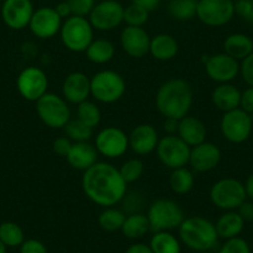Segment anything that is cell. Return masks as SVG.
<instances>
[{
    "label": "cell",
    "mask_w": 253,
    "mask_h": 253,
    "mask_svg": "<svg viewBox=\"0 0 253 253\" xmlns=\"http://www.w3.org/2000/svg\"><path fill=\"white\" fill-rule=\"evenodd\" d=\"M121 231L129 240H139L144 237L150 231L148 216L143 212L126 215Z\"/></svg>",
    "instance_id": "obj_29"
},
{
    "label": "cell",
    "mask_w": 253,
    "mask_h": 253,
    "mask_svg": "<svg viewBox=\"0 0 253 253\" xmlns=\"http://www.w3.org/2000/svg\"><path fill=\"white\" fill-rule=\"evenodd\" d=\"M235 14L242 20L253 24V0L235 1Z\"/></svg>",
    "instance_id": "obj_42"
},
{
    "label": "cell",
    "mask_w": 253,
    "mask_h": 253,
    "mask_svg": "<svg viewBox=\"0 0 253 253\" xmlns=\"http://www.w3.org/2000/svg\"><path fill=\"white\" fill-rule=\"evenodd\" d=\"M122 203V210L126 215H132V213H138L142 212V209L144 208V195L139 191H132V193H128L124 195Z\"/></svg>",
    "instance_id": "obj_39"
},
{
    "label": "cell",
    "mask_w": 253,
    "mask_h": 253,
    "mask_svg": "<svg viewBox=\"0 0 253 253\" xmlns=\"http://www.w3.org/2000/svg\"><path fill=\"white\" fill-rule=\"evenodd\" d=\"M245 190H246V195H247L248 199L253 201V172H251L248 175V177L245 181Z\"/></svg>",
    "instance_id": "obj_52"
},
{
    "label": "cell",
    "mask_w": 253,
    "mask_h": 253,
    "mask_svg": "<svg viewBox=\"0 0 253 253\" xmlns=\"http://www.w3.org/2000/svg\"><path fill=\"white\" fill-rule=\"evenodd\" d=\"M72 15L88 18L92 9L96 5V0H67Z\"/></svg>",
    "instance_id": "obj_41"
},
{
    "label": "cell",
    "mask_w": 253,
    "mask_h": 253,
    "mask_svg": "<svg viewBox=\"0 0 253 253\" xmlns=\"http://www.w3.org/2000/svg\"><path fill=\"white\" fill-rule=\"evenodd\" d=\"M240 108L248 114H253V87H247L245 91L241 92Z\"/></svg>",
    "instance_id": "obj_46"
},
{
    "label": "cell",
    "mask_w": 253,
    "mask_h": 253,
    "mask_svg": "<svg viewBox=\"0 0 253 253\" xmlns=\"http://www.w3.org/2000/svg\"><path fill=\"white\" fill-rule=\"evenodd\" d=\"M217 253H251V248L247 241L241 237H235L226 240Z\"/></svg>",
    "instance_id": "obj_40"
},
{
    "label": "cell",
    "mask_w": 253,
    "mask_h": 253,
    "mask_svg": "<svg viewBox=\"0 0 253 253\" xmlns=\"http://www.w3.org/2000/svg\"><path fill=\"white\" fill-rule=\"evenodd\" d=\"M126 182L119 169L106 162H97L84 171L82 189L89 200L102 208H112L123 200Z\"/></svg>",
    "instance_id": "obj_1"
},
{
    "label": "cell",
    "mask_w": 253,
    "mask_h": 253,
    "mask_svg": "<svg viewBox=\"0 0 253 253\" xmlns=\"http://www.w3.org/2000/svg\"><path fill=\"white\" fill-rule=\"evenodd\" d=\"M194 184H195V176L193 171L186 167L172 170L170 175V187L175 194L185 195L190 193L193 190Z\"/></svg>",
    "instance_id": "obj_31"
},
{
    "label": "cell",
    "mask_w": 253,
    "mask_h": 253,
    "mask_svg": "<svg viewBox=\"0 0 253 253\" xmlns=\"http://www.w3.org/2000/svg\"><path fill=\"white\" fill-rule=\"evenodd\" d=\"M205 71L208 76L218 84H230L240 74V63L227 53H216L208 58Z\"/></svg>",
    "instance_id": "obj_16"
},
{
    "label": "cell",
    "mask_w": 253,
    "mask_h": 253,
    "mask_svg": "<svg viewBox=\"0 0 253 253\" xmlns=\"http://www.w3.org/2000/svg\"><path fill=\"white\" fill-rule=\"evenodd\" d=\"M63 20L52 6H41L33 14L29 28L30 31L41 40L52 39L60 34Z\"/></svg>",
    "instance_id": "obj_15"
},
{
    "label": "cell",
    "mask_w": 253,
    "mask_h": 253,
    "mask_svg": "<svg viewBox=\"0 0 253 253\" xmlns=\"http://www.w3.org/2000/svg\"><path fill=\"white\" fill-rule=\"evenodd\" d=\"M198 253H210V252H198Z\"/></svg>",
    "instance_id": "obj_54"
},
{
    "label": "cell",
    "mask_w": 253,
    "mask_h": 253,
    "mask_svg": "<svg viewBox=\"0 0 253 253\" xmlns=\"http://www.w3.org/2000/svg\"><path fill=\"white\" fill-rule=\"evenodd\" d=\"M124 19V6L117 0L97 1L88 16L94 30L111 31L118 28Z\"/></svg>",
    "instance_id": "obj_13"
},
{
    "label": "cell",
    "mask_w": 253,
    "mask_h": 253,
    "mask_svg": "<svg viewBox=\"0 0 253 253\" xmlns=\"http://www.w3.org/2000/svg\"><path fill=\"white\" fill-rule=\"evenodd\" d=\"M93 31L88 18L72 15L63 20L60 30L61 41L72 52H84L93 41Z\"/></svg>",
    "instance_id": "obj_5"
},
{
    "label": "cell",
    "mask_w": 253,
    "mask_h": 253,
    "mask_svg": "<svg viewBox=\"0 0 253 253\" xmlns=\"http://www.w3.org/2000/svg\"><path fill=\"white\" fill-rule=\"evenodd\" d=\"M179 128V121L174 118H165L164 122V130L167 135H174L177 133Z\"/></svg>",
    "instance_id": "obj_51"
},
{
    "label": "cell",
    "mask_w": 253,
    "mask_h": 253,
    "mask_svg": "<svg viewBox=\"0 0 253 253\" xmlns=\"http://www.w3.org/2000/svg\"><path fill=\"white\" fill-rule=\"evenodd\" d=\"M155 150L162 164L169 169H179L189 164L191 147H189L179 135L163 137L159 139Z\"/></svg>",
    "instance_id": "obj_10"
},
{
    "label": "cell",
    "mask_w": 253,
    "mask_h": 253,
    "mask_svg": "<svg viewBox=\"0 0 253 253\" xmlns=\"http://www.w3.org/2000/svg\"><path fill=\"white\" fill-rule=\"evenodd\" d=\"M0 241L6 247H20L25 241V235L18 223L8 221L0 225Z\"/></svg>",
    "instance_id": "obj_34"
},
{
    "label": "cell",
    "mask_w": 253,
    "mask_h": 253,
    "mask_svg": "<svg viewBox=\"0 0 253 253\" xmlns=\"http://www.w3.org/2000/svg\"><path fill=\"white\" fill-rule=\"evenodd\" d=\"M0 253H6V246L0 241Z\"/></svg>",
    "instance_id": "obj_53"
},
{
    "label": "cell",
    "mask_w": 253,
    "mask_h": 253,
    "mask_svg": "<svg viewBox=\"0 0 253 253\" xmlns=\"http://www.w3.org/2000/svg\"><path fill=\"white\" fill-rule=\"evenodd\" d=\"M252 117L241 108L225 112L220 122V129L223 138L233 144H241L251 137Z\"/></svg>",
    "instance_id": "obj_9"
},
{
    "label": "cell",
    "mask_w": 253,
    "mask_h": 253,
    "mask_svg": "<svg viewBox=\"0 0 253 253\" xmlns=\"http://www.w3.org/2000/svg\"><path fill=\"white\" fill-rule=\"evenodd\" d=\"M36 112L42 123L52 129H61L71 119L69 102L52 92H47L36 101Z\"/></svg>",
    "instance_id": "obj_7"
},
{
    "label": "cell",
    "mask_w": 253,
    "mask_h": 253,
    "mask_svg": "<svg viewBox=\"0 0 253 253\" xmlns=\"http://www.w3.org/2000/svg\"><path fill=\"white\" fill-rule=\"evenodd\" d=\"M132 3L135 5H139L140 8L145 9L147 11H153L160 5L162 0H132Z\"/></svg>",
    "instance_id": "obj_48"
},
{
    "label": "cell",
    "mask_w": 253,
    "mask_h": 253,
    "mask_svg": "<svg viewBox=\"0 0 253 253\" xmlns=\"http://www.w3.org/2000/svg\"><path fill=\"white\" fill-rule=\"evenodd\" d=\"M153 253H181V243L170 231L153 233L149 242Z\"/></svg>",
    "instance_id": "obj_30"
},
{
    "label": "cell",
    "mask_w": 253,
    "mask_h": 253,
    "mask_svg": "<svg viewBox=\"0 0 253 253\" xmlns=\"http://www.w3.org/2000/svg\"><path fill=\"white\" fill-rule=\"evenodd\" d=\"M35 11L31 0H4L1 18L5 25L13 30H23L30 24Z\"/></svg>",
    "instance_id": "obj_17"
},
{
    "label": "cell",
    "mask_w": 253,
    "mask_h": 253,
    "mask_svg": "<svg viewBox=\"0 0 253 253\" xmlns=\"http://www.w3.org/2000/svg\"><path fill=\"white\" fill-rule=\"evenodd\" d=\"M126 215L123 212V210L114 208H106L98 216V225L102 230L107 232H116V231L122 230L124 220Z\"/></svg>",
    "instance_id": "obj_33"
},
{
    "label": "cell",
    "mask_w": 253,
    "mask_h": 253,
    "mask_svg": "<svg viewBox=\"0 0 253 253\" xmlns=\"http://www.w3.org/2000/svg\"><path fill=\"white\" fill-rule=\"evenodd\" d=\"M129 148L137 155H148L154 152L159 143V134L152 124H139L130 132Z\"/></svg>",
    "instance_id": "obj_21"
},
{
    "label": "cell",
    "mask_w": 253,
    "mask_h": 253,
    "mask_svg": "<svg viewBox=\"0 0 253 253\" xmlns=\"http://www.w3.org/2000/svg\"><path fill=\"white\" fill-rule=\"evenodd\" d=\"M98 152L96 147L88 142L74 143L66 159L74 169L86 171L97 163Z\"/></svg>",
    "instance_id": "obj_23"
},
{
    "label": "cell",
    "mask_w": 253,
    "mask_h": 253,
    "mask_svg": "<svg viewBox=\"0 0 253 253\" xmlns=\"http://www.w3.org/2000/svg\"><path fill=\"white\" fill-rule=\"evenodd\" d=\"M211 203L223 211L237 210L247 200L243 182L235 177H223L216 181L210 190Z\"/></svg>",
    "instance_id": "obj_8"
},
{
    "label": "cell",
    "mask_w": 253,
    "mask_h": 253,
    "mask_svg": "<svg viewBox=\"0 0 253 253\" xmlns=\"http://www.w3.org/2000/svg\"><path fill=\"white\" fill-rule=\"evenodd\" d=\"M240 74L248 87H253V52L241 61Z\"/></svg>",
    "instance_id": "obj_43"
},
{
    "label": "cell",
    "mask_w": 253,
    "mask_h": 253,
    "mask_svg": "<svg viewBox=\"0 0 253 253\" xmlns=\"http://www.w3.org/2000/svg\"><path fill=\"white\" fill-rule=\"evenodd\" d=\"M148 220L153 233L179 228L185 215L179 204L170 199H157L148 208Z\"/></svg>",
    "instance_id": "obj_4"
},
{
    "label": "cell",
    "mask_w": 253,
    "mask_h": 253,
    "mask_svg": "<svg viewBox=\"0 0 253 253\" xmlns=\"http://www.w3.org/2000/svg\"><path fill=\"white\" fill-rule=\"evenodd\" d=\"M96 1H102V0H96Z\"/></svg>",
    "instance_id": "obj_56"
},
{
    "label": "cell",
    "mask_w": 253,
    "mask_h": 253,
    "mask_svg": "<svg viewBox=\"0 0 253 253\" xmlns=\"http://www.w3.org/2000/svg\"><path fill=\"white\" fill-rule=\"evenodd\" d=\"M126 88L123 76L113 70H102L91 77V96L101 103L111 104L119 101Z\"/></svg>",
    "instance_id": "obj_6"
},
{
    "label": "cell",
    "mask_w": 253,
    "mask_h": 253,
    "mask_svg": "<svg viewBox=\"0 0 253 253\" xmlns=\"http://www.w3.org/2000/svg\"><path fill=\"white\" fill-rule=\"evenodd\" d=\"M177 135L186 143L189 147H196L201 143L206 142L208 129L203 121L194 116H189L181 118L179 121Z\"/></svg>",
    "instance_id": "obj_22"
},
{
    "label": "cell",
    "mask_w": 253,
    "mask_h": 253,
    "mask_svg": "<svg viewBox=\"0 0 253 253\" xmlns=\"http://www.w3.org/2000/svg\"><path fill=\"white\" fill-rule=\"evenodd\" d=\"M65 134L72 143L88 142L93 135V129L82 123L80 119H70L69 123L63 126Z\"/></svg>",
    "instance_id": "obj_36"
},
{
    "label": "cell",
    "mask_w": 253,
    "mask_h": 253,
    "mask_svg": "<svg viewBox=\"0 0 253 253\" xmlns=\"http://www.w3.org/2000/svg\"><path fill=\"white\" fill-rule=\"evenodd\" d=\"M245 221L242 220L237 211H226L216 221L215 227L217 231L218 238L230 240V238L240 237L241 232L245 228Z\"/></svg>",
    "instance_id": "obj_26"
},
{
    "label": "cell",
    "mask_w": 253,
    "mask_h": 253,
    "mask_svg": "<svg viewBox=\"0 0 253 253\" xmlns=\"http://www.w3.org/2000/svg\"><path fill=\"white\" fill-rule=\"evenodd\" d=\"M98 154L107 159H116L122 157L129 149V137L118 126H109L99 130L94 139Z\"/></svg>",
    "instance_id": "obj_12"
},
{
    "label": "cell",
    "mask_w": 253,
    "mask_h": 253,
    "mask_svg": "<svg viewBox=\"0 0 253 253\" xmlns=\"http://www.w3.org/2000/svg\"><path fill=\"white\" fill-rule=\"evenodd\" d=\"M193 88L182 79H170L159 87L155 96V106L165 118L180 121L189 114L193 106Z\"/></svg>",
    "instance_id": "obj_2"
},
{
    "label": "cell",
    "mask_w": 253,
    "mask_h": 253,
    "mask_svg": "<svg viewBox=\"0 0 253 253\" xmlns=\"http://www.w3.org/2000/svg\"><path fill=\"white\" fill-rule=\"evenodd\" d=\"M148 19H149V11L140 8L139 5L132 3L124 8L123 23H126V26H144Z\"/></svg>",
    "instance_id": "obj_38"
},
{
    "label": "cell",
    "mask_w": 253,
    "mask_h": 253,
    "mask_svg": "<svg viewBox=\"0 0 253 253\" xmlns=\"http://www.w3.org/2000/svg\"><path fill=\"white\" fill-rule=\"evenodd\" d=\"M119 172L126 184H132L142 177L143 172H144V164L140 159L132 158L122 164Z\"/></svg>",
    "instance_id": "obj_37"
},
{
    "label": "cell",
    "mask_w": 253,
    "mask_h": 253,
    "mask_svg": "<svg viewBox=\"0 0 253 253\" xmlns=\"http://www.w3.org/2000/svg\"><path fill=\"white\" fill-rule=\"evenodd\" d=\"M84 52H86L87 60L91 61L92 63L104 65L114 57L116 47H114L113 42L107 39H96V40L93 39V41L89 43Z\"/></svg>",
    "instance_id": "obj_28"
},
{
    "label": "cell",
    "mask_w": 253,
    "mask_h": 253,
    "mask_svg": "<svg viewBox=\"0 0 253 253\" xmlns=\"http://www.w3.org/2000/svg\"><path fill=\"white\" fill-rule=\"evenodd\" d=\"M179 237L187 248L195 252H209L218 242L215 223L203 216L185 217L179 226Z\"/></svg>",
    "instance_id": "obj_3"
},
{
    "label": "cell",
    "mask_w": 253,
    "mask_h": 253,
    "mask_svg": "<svg viewBox=\"0 0 253 253\" xmlns=\"http://www.w3.org/2000/svg\"><path fill=\"white\" fill-rule=\"evenodd\" d=\"M211 101L217 109L230 112L240 108L241 91L231 84H220L211 93Z\"/></svg>",
    "instance_id": "obj_24"
},
{
    "label": "cell",
    "mask_w": 253,
    "mask_h": 253,
    "mask_svg": "<svg viewBox=\"0 0 253 253\" xmlns=\"http://www.w3.org/2000/svg\"><path fill=\"white\" fill-rule=\"evenodd\" d=\"M20 253H48V251L41 241L30 238L24 241L20 246Z\"/></svg>",
    "instance_id": "obj_44"
},
{
    "label": "cell",
    "mask_w": 253,
    "mask_h": 253,
    "mask_svg": "<svg viewBox=\"0 0 253 253\" xmlns=\"http://www.w3.org/2000/svg\"><path fill=\"white\" fill-rule=\"evenodd\" d=\"M91 94V79L84 72H71L62 82V97L69 103L80 104Z\"/></svg>",
    "instance_id": "obj_20"
},
{
    "label": "cell",
    "mask_w": 253,
    "mask_h": 253,
    "mask_svg": "<svg viewBox=\"0 0 253 253\" xmlns=\"http://www.w3.org/2000/svg\"><path fill=\"white\" fill-rule=\"evenodd\" d=\"M223 50L235 60L242 61L253 52V40L246 34H231L223 41Z\"/></svg>",
    "instance_id": "obj_27"
},
{
    "label": "cell",
    "mask_w": 253,
    "mask_h": 253,
    "mask_svg": "<svg viewBox=\"0 0 253 253\" xmlns=\"http://www.w3.org/2000/svg\"><path fill=\"white\" fill-rule=\"evenodd\" d=\"M77 119L88 126L89 128L94 129L99 126L102 119V113L99 107L92 101H84L77 104Z\"/></svg>",
    "instance_id": "obj_35"
},
{
    "label": "cell",
    "mask_w": 253,
    "mask_h": 253,
    "mask_svg": "<svg viewBox=\"0 0 253 253\" xmlns=\"http://www.w3.org/2000/svg\"><path fill=\"white\" fill-rule=\"evenodd\" d=\"M126 253H153V251L150 246L147 245V243L135 242L126 248Z\"/></svg>",
    "instance_id": "obj_49"
},
{
    "label": "cell",
    "mask_w": 253,
    "mask_h": 253,
    "mask_svg": "<svg viewBox=\"0 0 253 253\" xmlns=\"http://www.w3.org/2000/svg\"><path fill=\"white\" fill-rule=\"evenodd\" d=\"M199 0H170L168 13L177 21L191 20L196 16Z\"/></svg>",
    "instance_id": "obj_32"
},
{
    "label": "cell",
    "mask_w": 253,
    "mask_h": 253,
    "mask_svg": "<svg viewBox=\"0 0 253 253\" xmlns=\"http://www.w3.org/2000/svg\"><path fill=\"white\" fill-rule=\"evenodd\" d=\"M16 87L26 101L36 102L47 93L48 79L43 70L34 66L26 67L19 75Z\"/></svg>",
    "instance_id": "obj_14"
},
{
    "label": "cell",
    "mask_w": 253,
    "mask_h": 253,
    "mask_svg": "<svg viewBox=\"0 0 253 253\" xmlns=\"http://www.w3.org/2000/svg\"><path fill=\"white\" fill-rule=\"evenodd\" d=\"M221 157L222 154L217 145L210 142H204L191 148L189 164L195 171L208 172L217 168Z\"/></svg>",
    "instance_id": "obj_19"
},
{
    "label": "cell",
    "mask_w": 253,
    "mask_h": 253,
    "mask_svg": "<svg viewBox=\"0 0 253 253\" xmlns=\"http://www.w3.org/2000/svg\"><path fill=\"white\" fill-rule=\"evenodd\" d=\"M150 39L143 26H126L121 33V46L130 57L142 58L149 53Z\"/></svg>",
    "instance_id": "obj_18"
},
{
    "label": "cell",
    "mask_w": 253,
    "mask_h": 253,
    "mask_svg": "<svg viewBox=\"0 0 253 253\" xmlns=\"http://www.w3.org/2000/svg\"><path fill=\"white\" fill-rule=\"evenodd\" d=\"M72 144H74V143H72L67 137H58L53 140L52 149L57 155L66 158L67 154L70 153V150H71Z\"/></svg>",
    "instance_id": "obj_45"
},
{
    "label": "cell",
    "mask_w": 253,
    "mask_h": 253,
    "mask_svg": "<svg viewBox=\"0 0 253 253\" xmlns=\"http://www.w3.org/2000/svg\"><path fill=\"white\" fill-rule=\"evenodd\" d=\"M233 1H240V0H233Z\"/></svg>",
    "instance_id": "obj_55"
},
{
    "label": "cell",
    "mask_w": 253,
    "mask_h": 253,
    "mask_svg": "<svg viewBox=\"0 0 253 253\" xmlns=\"http://www.w3.org/2000/svg\"><path fill=\"white\" fill-rule=\"evenodd\" d=\"M179 52V43L170 34H158L150 39L149 53L158 61H170Z\"/></svg>",
    "instance_id": "obj_25"
},
{
    "label": "cell",
    "mask_w": 253,
    "mask_h": 253,
    "mask_svg": "<svg viewBox=\"0 0 253 253\" xmlns=\"http://www.w3.org/2000/svg\"><path fill=\"white\" fill-rule=\"evenodd\" d=\"M238 215L242 217L245 222H252L253 221V203L252 201L245 200L237 209Z\"/></svg>",
    "instance_id": "obj_47"
},
{
    "label": "cell",
    "mask_w": 253,
    "mask_h": 253,
    "mask_svg": "<svg viewBox=\"0 0 253 253\" xmlns=\"http://www.w3.org/2000/svg\"><path fill=\"white\" fill-rule=\"evenodd\" d=\"M233 0H199L196 16L205 25L220 28L227 25L235 16Z\"/></svg>",
    "instance_id": "obj_11"
},
{
    "label": "cell",
    "mask_w": 253,
    "mask_h": 253,
    "mask_svg": "<svg viewBox=\"0 0 253 253\" xmlns=\"http://www.w3.org/2000/svg\"><path fill=\"white\" fill-rule=\"evenodd\" d=\"M55 10L57 11V14L61 16V19H62V20H66L67 18L72 16L71 9H70V5H69V3H67V0L60 1V3L55 6Z\"/></svg>",
    "instance_id": "obj_50"
}]
</instances>
